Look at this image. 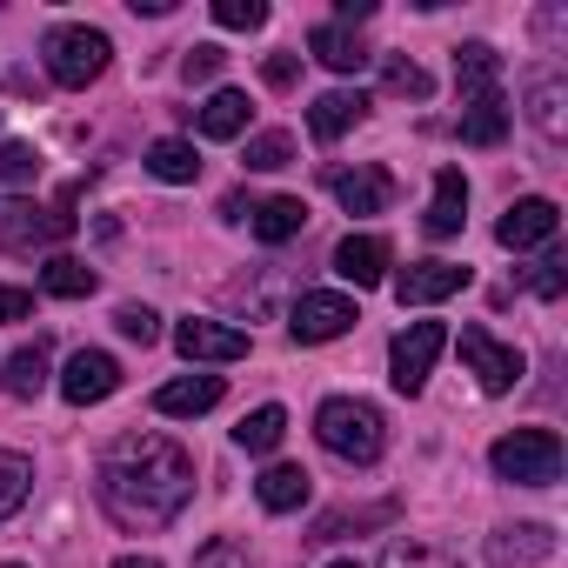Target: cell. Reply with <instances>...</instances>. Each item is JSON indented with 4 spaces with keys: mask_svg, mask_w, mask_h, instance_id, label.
<instances>
[{
    "mask_svg": "<svg viewBox=\"0 0 568 568\" xmlns=\"http://www.w3.org/2000/svg\"><path fill=\"white\" fill-rule=\"evenodd\" d=\"M94 495H101V508L121 528L154 535V528H168L187 508V495H194V455L181 442H168V435H121L101 455V468H94Z\"/></svg>",
    "mask_w": 568,
    "mask_h": 568,
    "instance_id": "6da1fadb",
    "label": "cell"
},
{
    "mask_svg": "<svg viewBox=\"0 0 568 568\" xmlns=\"http://www.w3.org/2000/svg\"><path fill=\"white\" fill-rule=\"evenodd\" d=\"M315 435H322L328 455H342V462H355V468L382 462V448H388V422H382V408L362 402V395H328V402L315 408Z\"/></svg>",
    "mask_w": 568,
    "mask_h": 568,
    "instance_id": "7a4b0ae2",
    "label": "cell"
},
{
    "mask_svg": "<svg viewBox=\"0 0 568 568\" xmlns=\"http://www.w3.org/2000/svg\"><path fill=\"white\" fill-rule=\"evenodd\" d=\"M488 468L515 488H548V481H561V435L555 428H515L488 448Z\"/></svg>",
    "mask_w": 568,
    "mask_h": 568,
    "instance_id": "3957f363",
    "label": "cell"
},
{
    "mask_svg": "<svg viewBox=\"0 0 568 568\" xmlns=\"http://www.w3.org/2000/svg\"><path fill=\"white\" fill-rule=\"evenodd\" d=\"M41 54H48V74L61 81V88H94L101 74H108V34L101 28H81V21H61V28H48V41H41Z\"/></svg>",
    "mask_w": 568,
    "mask_h": 568,
    "instance_id": "277c9868",
    "label": "cell"
},
{
    "mask_svg": "<svg viewBox=\"0 0 568 568\" xmlns=\"http://www.w3.org/2000/svg\"><path fill=\"white\" fill-rule=\"evenodd\" d=\"M74 234L68 207H34V201H0V247L8 254H34V247H61Z\"/></svg>",
    "mask_w": 568,
    "mask_h": 568,
    "instance_id": "5b68a950",
    "label": "cell"
},
{
    "mask_svg": "<svg viewBox=\"0 0 568 568\" xmlns=\"http://www.w3.org/2000/svg\"><path fill=\"white\" fill-rule=\"evenodd\" d=\"M442 348H448V328H442V322H408V328L388 342V382H395L402 395H422Z\"/></svg>",
    "mask_w": 568,
    "mask_h": 568,
    "instance_id": "8992f818",
    "label": "cell"
},
{
    "mask_svg": "<svg viewBox=\"0 0 568 568\" xmlns=\"http://www.w3.org/2000/svg\"><path fill=\"white\" fill-rule=\"evenodd\" d=\"M462 362H468V375L481 382V395H508L521 375H528V362H521V348H508V342H495L488 328H462Z\"/></svg>",
    "mask_w": 568,
    "mask_h": 568,
    "instance_id": "52a82bcc",
    "label": "cell"
},
{
    "mask_svg": "<svg viewBox=\"0 0 568 568\" xmlns=\"http://www.w3.org/2000/svg\"><path fill=\"white\" fill-rule=\"evenodd\" d=\"M362 315H355V302L348 295H302L295 302V315H288V335L302 342V348H322V342H335V335H348Z\"/></svg>",
    "mask_w": 568,
    "mask_h": 568,
    "instance_id": "ba28073f",
    "label": "cell"
},
{
    "mask_svg": "<svg viewBox=\"0 0 568 568\" xmlns=\"http://www.w3.org/2000/svg\"><path fill=\"white\" fill-rule=\"evenodd\" d=\"M555 227H561V207L541 201V194H521V201H508V214L495 221V241L515 247V254H528V247H548Z\"/></svg>",
    "mask_w": 568,
    "mask_h": 568,
    "instance_id": "9c48e42d",
    "label": "cell"
},
{
    "mask_svg": "<svg viewBox=\"0 0 568 568\" xmlns=\"http://www.w3.org/2000/svg\"><path fill=\"white\" fill-rule=\"evenodd\" d=\"M462 288H468V267L462 261H415V267L395 274V302L402 308H428V302H448Z\"/></svg>",
    "mask_w": 568,
    "mask_h": 568,
    "instance_id": "30bf717a",
    "label": "cell"
},
{
    "mask_svg": "<svg viewBox=\"0 0 568 568\" xmlns=\"http://www.w3.org/2000/svg\"><path fill=\"white\" fill-rule=\"evenodd\" d=\"M328 187L348 214H388L395 207V174L388 168H328Z\"/></svg>",
    "mask_w": 568,
    "mask_h": 568,
    "instance_id": "8fae6325",
    "label": "cell"
},
{
    "mask_svg": "<svg viewBox=\"0 0 568 568\" xmlns=\"http://www.w3.org/2000/svg\"><path fill=\"white\" fill-rule=\"evenodd\" d=\"M114 388H121V362L101 355V348H81V355L68 362V375H61V395H68L74 408H94V402H108Z\"/></svg>",
    "mask_w": 568,
    "mask_h": 568,
    "instance_id": "7c38bea8",
    "label": "cell"
},
{
    "mask_svg": "<svg viewBox=\"0 0 568 568\" xmlns=\"http://www.w3.org/2000/svg\"><path fill=\"white\" fill-rule=\"evenodd\" d=\"M548 555H555V528L548 521H515V528L488 535V561L495 568H541Z\"/></svg>",
    "mask_w": 568,
    "mask_h": 568,
    "instance_id": "4fadbf2b",
    "label": "cell"
},
{
    "mask_svg": "<svg viewBox=\"0 0 568 568\" xmlns=\"http://www.w3.org/2000/svg\"><path fill=\"white\" fill-rule=\"evenodd\" d=\"M174 348H181L187 362H241V355H247V335L227 328V322H201V315H187V322L174 328Z\"/></svg>",
    "mask_w": 568,
    "mask_h": 568,
    "instance_id": "5bb4252c",
    "label": "cell"
},
{
    "mask_svg": "<svg viewBox=\"0 0 568 568\" xmlns=\"http://www.w3.org/2000/svg\"><path fill=\"white\" fill-rule=\"evenodd\" d=\"M462 221H468V181H462V168H435V201H428L422 227L435 241H448V234H462Z\"/></svg>",
    "mask_w": 568,
    "mask_h": 568,
    "instance_id": "9a60e30c",
    "label": "cell"
},
{
    "mask_svg": "<svg viewBox=\"0 0 568 568\" xmlns=\"http://www.w3.org/2000/svg\"><path fill=\"white\" fill-rule=\"evenodd\" d=\"M335 274L355 281V288H375V281H388V241L382 234H348L335 247Z\"/></svg>",
    "mask_w": 568,
    "mask_h": 568,
    "instance_id": "2e32d148",
    "label": "cell"
},
{
    "mask_svg": "<svg viewBox=\"0 0 568 568\" xmlns=\"http://www.w3.org/2000/svg\"><path fill=\"white\" fill-rule=\"evenodd\" d=\"M247 227H254V241L281 247V241H295V234L308 227V201H295V194H267V201H254Z\"/></svg>",
    "mask_w": 568,
    "mask_h": 568,
    "instance_id": "e0dca14e",
    "label": "cell"
},
{
    "mask_svg": "<svg viewBox=\"0 0 568 568\" xmlns=\"http://www.w3.org/2000/svg\"><path fill=\"white\" fill-rule=\"evenodd\" d=\"M308 48H315V61L322 68H335V74H362L375 54H368V41L355 34V28H342V21H322L315 34H308Z\"/></svg>",
    "mask_w": 568,
    "mask_h": 568,
    "instance_id": "ac0fdd59",
    "label": "cell"
},
{
    "mask_svg": "<svg viewBox=\"0 0 568 568\" xmlns=\"http://www.w3.org/2000/svg\"><path fill=\"white\" fill-rule=\"evenodd\" d=\"M462 141L468 148H501L508 141V94H468L462 101Z\"/></svg>",
    "mask_w": 568,
    "mask_h": 568,
    "instance_id": "d6986e66",
    "label": "cell"
},
{
    "mask_svg": "<svg viewBox=\"0 0 568 568\" xmlns=\"http://www.w3.org/2000/svg\"><path fill=\"white\" fill-rule=\"evenodd\" d=\"M221 395H227V382H221V375H181V382H168V388L154 395V408H161V415H174V422H187V415L221 408Z\"/></svg>",
    "mask_w": 568,
    "mask_h": 568,
    "instance_id": "ffe728a7",
    "label": "cell"
},
{
    "mask_svg": "<svg viewBox=\"0 0 568 568\" xmlns=\"http://www.w3.org/2000/svg\"><path fill=\"white\" fill-rule=\"evenodd\" d=\"M362 114H368V94H362V88H328V94L308 108V128H315V141H342Z\"/></svg>",
    "mask_w": 568,
    "mask_h": 568,
    "instance_id": "44dd1931",
    "label": "cell"
},
{
    "mask_svg": "<svg viewBox=\"0 0 568 568\" xmlns=\"http://www.w3.org/2000/svg\"><path fill=\"white\" fill-rule=\"evenodd\" d=\"M308 488H315V481H308V468H295V462H274V468L254 481V495H261L267 515H295V508L308 501Z\"/></svg>",
    "mask_w": 568,
    "mask_h": 568,
    "instance_id": "7402d4cb",
    "label": "cell"
},
{
    "mask_svg": "<svg viewBox=\"0 0 568 568\" xmlns=\"http://www.w3.org/2000/svg\"><path fill=\"white\" fill-rule=\"evenodd\" d=\"M455 88H462V101H468V94H495V88H501V54H495L488 41L455 48Z\"/></svg>",
    "mask_w": 568,
    "mask_h": 568,
    "instance_id": "603a6c76",
    "label": "cell"
},
{
    "mask_svg": "<svg viewBox=\"0 0 568 568\" xmlns=\"http://www.w3.org/2000/svg\"><path fill=\"white\" fill-rule=\"evenodd\" d=\"M561 108H568L561 74H535V81H528V121H535L548 141H561V134H568V114H561Z\"/></svg>",
    "mask_w": 568,
    "mask_h": 568,
    "instance_id": "cb8c5ba5",
    "label": "cell"
},
{
    "mask_svg": "<svg viewBox=\"0 0 568 568\" xmlns=\"http://www.w3.org/2000/svg\"><path fill=\"white\" fill-rule=\"evenodd\" d=\"M194 128H201L207 141H234V134H247V94H241V88L207 94V108L194 114Z\"/></svg>",
    "mask_w": 568,
    "mask_h": 568,
    "instance_id": "d4e9b609",
    "label": "cell"
},
{
    "mask_svg": "<svg viewBox=\"0 0 568 568\" xmlns=\"http://www.w3.org/2000/svg\"><path fill=\"white\" fill-rule=\"evenodd\" d=\"M0 388H8L14 402H34L48 388V342H28L8 355V375H0Z\"/></svg>",
    "mask_w": 568,
    "mask_h": 568,
    "instance_id": "484cf974",
    "label": "cell"
},
{
    "mask_svg": "<svg viewBox=\"0 0 568 568\" xmlns=\"http://www.w3.org/2000/svg\"><path fill=\"white\" fill-rule=\"evenodd\" d=\"M148 174H154V181H168V187H187V181L201 174L194 141H174V134H168V141H154V148H148Z\"/></svg>",
    "mask_w": 568,
    "mask_h": 568,
    "instance_id": "4316f807",
    "label": "cell"
},
{
    "mask_svg": "<svg viewBox=\"0 0 568 568\" xmlns=\"http://www.w3.org/2000/svg\"><path fill=\"white\" fill-rule=\"evenodd\" d=\"M41 288L61 295V302H88V295H94V267L74 261V254H54V261L41 267Z\"/></svg>",
    "mask_w": 568,
    "mask_h": 568,
    "instance_id": "83f0119b",
    "label": "cell"
},
{
    "mask_svg": "<svg viewBox=\"0 0 568 568\" xmlns=\"http://www.w3.org/2000/svg\"><path fill=\"white\" fill-rule=\"evenodd\" d=\"M34 495V462L21 448H0V521L21 515V501Z\"/></svg>",
    "mask_w": 568,
    "mask_h": 568,
    "instance_id": "f1b7e54d",
    "label": "cell"
},
{
    "mask_svg": "<svg viewBox=\"0 0 568 568\" xmlns=\"http://www.w3.org/2000/svg\"><path fill=\"white\" fill-rule=\"evenodd\" d=\"M281 435H288V408H274V402H267V408H254V415L234 428V442H241L247 455H274V448H281Z\"/></svg>",
    "mask_w": 568,
    "mask_h": 568,
    "instance_id": "f546056e",
    "label": "cell"
},
{
    "mask_svg": "<svg viewBox=\"0 0 568 568\" xmlns=\"http://www.w3.org/2000/svg\"><path fill=\"white\" fill-rule=\"evenodd\" d=\"M382 521H395V501H375V508H335V515L315 521L308 541H335V535H348V528H382Z\"/></svg>",
    "mask_w": 568,
    "mask_h": 568,
    "instance_id": "4dcf8cb0",
    "label": "cell"
},
{
    "mask_svg": "<svg viewBox=\"0 0 568 568\" xmlns=\"http://www.w3.org/2000/svg\"><path fill=\"white\" fill-rule=\"evenodd\" d=\"M41 174V154L28 141H0V187H28Z\"/></svg>",
    "mask_w": 568,
    "mask_h": 568,
    "instance_id": "1f68e13d",
    "label": "cell"
},
{
    "mask_svg": "<svg viewBox=\"0 0 568 568\" xmlns=\"http://www.w3.org/2000/svg\"><path fill=\"white\" fill-rule=\"evenodd\" d=\"M288 161H295V141L288 134H254L247 141V168L254 174H274V168H288Z\"/></svg>",
    "mask_w": 568,
    "mask_h": 568,
    "instance_id": "d6a6232c",
    "label": "cell"
},
{
    "mask_svg": "<svg viewBox=\"0 0 568 568\" xmlns=\"http://www.w3.org/2000/svg\"><path fill=\"white\" fill-rule=\"evenodd\" d=\"M382 568H455V561H448L442 548H428V541H388Z\"/></svg>",
    "mask_w": 568,
    "mask_h": 568,
    "instance_id": "836d02e7",
    "label": "cell"
},
{
    "mask_svg": "<svg viewBox=\"0 0 568 568\" xmlns=\"http://www.w3.org/2000/svg\"><path fill=\"white\" fill-rule=\"evenodd\" d=\"M214 21L234 28V34H254L267 21V0H214Z\"/></svg>",
    "mask_w": 568,
    "mask_h": 568,
    "instance_id": "e575fe53",
    "label": "cell"
},
{
    "mask_svg": "<svg viewBox=\"0 0 568 568\" xmlns=\"http://www.w3.org/2000/svg\"><path fill=\"white\" fill-rule=\"evenodd\" d=\"M382 74H388V94H408V101H428V74H422L415 61H402V54H388V61H382Z\"/></svg>",
    "mask_w": 568,
    "mask_h": 568,
    "instance_id": "d590c367",
    "label": "cell"
},
{
    "mask_svg": "<svg viewBox=\"0 0 568 568\" xmlns=\"http://www.w3.org/2000/svg\"><path fill=\"white\" fill-rule=\"evenodd\" d=\"M114 328H121L128 342H141V348H148V342L161 335V315H154V308H141V302H128V308H114Z\"/></svg>",
    "mask_w": 568,
    "mask_h": 568,
    "instance_id": "8d00e7d4",
    "label": "cell"
},
{
    "mask_svg": "<svg viewBox=\"0 0 568 568\" xmlns=\"http://www.w3.org/2000/svg\"><path fill=\"white\" fill-rule=\"evenodd\" d=\"M194 568H247V548H241V541H227V535H214V541H201V548H194Z\"/></svg>",
    "mask_w": 568,
    "mask_h": 568,
    "instance_id": "74e56055",
    "label": "cell"
},
{
    "mask_svg": "<svg viewBox=\"0 0 568 568\" xmlns=\"http://www.w3.org/2000/svg\"><path fill=\"white\" fill-rule=\"evenodd\" d=\"M528 288H535L541 302H561V288H568V274H561V254H541V261H535Z\"/></svg>",
    "mask_w": 568,
    "mask_h": 568,
    "instance_id": "f35d334b",
    "label": "cell"
},
{
    "mask_svg": "<svg viewBox=\"0 0 568 568\" xmlns=\"http://www.w3.org/2000/svg\"><path fill=\"white\" fill-rule=\"evenodd\" d=\"M221 61H227V54H221V48H207V41H201V48H187V61H181V74H187V88H201V81H214V74H221Z\"/></svg>",
    "mask_w": 568,
    "mask_h": 568,
    "instance_id": "ab89813d",
    "label": "cell"
},
{
    "mask_svg": "<svg viewBox=\"0 0 568 568\" xmlns=\"http://www.w3.org/2000/svg\"><path fill=\"white\" fill-rule=\"evenodd\" d=\"M261 81H267V88H295V81H302V54H267Z\"/></svg>",
    "mask_w": 568,
    "mask_h": 568,
    "instance_id": "60d3db41",
    "label": "cell"
},
{
    "mask_svg": "<svg viewBox=\"0 0 568 568\" xmlns=\"http://www.w3.org/2000/svg\"><path fill=\"white\" fill-rule=\"evenodd\" d=\"M28 308H34V295H28V288H8V281H0V322H28Z\"/></svg>",
    "mask_w": 568,
    "mask_h": 568,
    "instance_id": "b9f144b4",
    "label": "cell"
},
{
    "mask_svg": "<svg viewBox=\"0 0 568 568\" xmlns=\"http://www.w3.org/2000/svg\"><path fill=\"white\" fill-rule=\"evenodd\" d=\"M221 214H227V221H247V214H254V201H247V194H227V201H221Z\"/></svg>",
    "mask_w": 568,
    "mask_h": 568,
    "instance_id": "7bdbcfd3",
    "label": "cell"
},
{
    "mask_svg": "<svg viewBox=\"0 0 568 568\" xmlns=\"http://www.w3.org/2000/svg\"><path fill=\"white\" fill-rule=\"evenodd\" d=\"M114 568H161V561H154V555H121Z\"/></svg>",
    "mask_w": 568,
    "mask_h": 568,
    "instance_id": "ee69618b",
    "label": "cell"
},
{
    "mask_svg": "<svg viewBox=\"0 0 568 568\" xmlns=\"http://www.w3.org/2000/svg\"><path fill=\"white\" fill-rule=\"evenodd\" d=\"M328 568H362V561H328Z\"/></svg>",
    "mask_w": 568,
    "mask_h": 568,
    "instance_id": "f6af8a7d",
    "label": "cell"
},
{
    "mask_svg": "<svg viewBox=\"0 0 568 568\" xmlns=\"http://www.w3.org/2000/svg\"><path fill=\"white\" fill-rule=\"evenodd\" d=\"M8 568H21V561H8Z\"/></svg>",
    "mask_w": 568,
    "mask_h": 568,
    "instance_id": "bcb514c9",
    "label": "cell"
}]
</instances>
